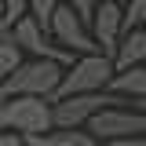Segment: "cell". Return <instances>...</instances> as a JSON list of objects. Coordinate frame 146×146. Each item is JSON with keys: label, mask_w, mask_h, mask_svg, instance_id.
Masks as SVG:
<instances>
[{"label": "cell", "mask_w": 146, "mask_h": 146, "mask_svg": "<svg viewBox=\"0 0 146 146\" xmlns=\"http://www.w3.org/2000/svg\"><path fill=\"white\" fill-rule=\"evenodd\" d=\"M106 106H128L124 99L99 91V95H70V99H55L51 102V128L73 131V128H88V121Z\"/></svg>", "instance_id": "4"}, {"label": "cell", "mask_w": 146, "mask_h": 146, "mask_svg": "<svg viewBox=\"0 0 146 146\" xmlns=\"http://www.w3.org/2000/svg\"><path fill=\"white\" fill-rule=\"evenodd\" d=\"M102 146H146V135H135V139H117V143H102Z\"/></svg>", "instance_id": "17"}, {"label": "cell", "mask_w": 146, "mask_h": 146, "mask_svg": "<svg viewBox=\"0 0 146 146\" xmlns=\"http://www.w3.org/2000/svg\"><path fill=\"white\" fill-rule=\"evenodd\" d=\"M113 58L106 55H80L73 58V66L62 70V84L55 99H70V95H99L106 91V84L113 80Z\"/></svg>", "instance_id": "2"}, {"label": "cell", "mask_w": 146, "mask_h": 146, "mask_svg": "<svg viewBox=\"0 0 146 146\" xmlns=\"http://www.w3.org/2000/svg\"><path fill=\"white\" fill-rule=\"evenodd\" d=\"M131 110H139V113H146V99H143V102H131Z\"/></svg>", "instance_id": "18"}, {"label": "cell", "mask_w": 146, "mask_h": 146, "mask_svg": "<svg viewBox=\"0 0 146 146\" xmlns=\"http://www.w3.org/2000/svg\"><path fill=\"white\" fill-rule=\"evenodd\" d=\"M88 29H91L95 48L106 55V58H113L121 36H124V4H121V0H99V7H95V15H91V22H88Z\"/></svg>", "instance_id": "7"}, {"label": "cell", "mask_w": 146, "mask_h": 146, "mask_svg": "<svg viewBox=\"0 0 146 146\" xmlns=\"http://www.w3.org/2000/svg\"><path fill=\"white\" fill-rule=\"evenodd\" d=\"M62 4H66V0H29V18H33L36 26L48 29V26H51V15L62 7Z\"/></svg>", "instance_id": "12"}, {"label": "cell", "mask_w": 146, "mask_h": 146, "mask_svg": "<svg viewBox=\"0 0 146 146\" xmlns=\"http://www.w3.org/2000/svg\"><path fill=\"white\" fill-rule=\"evenodd\" d=\"M26 146H99L84 128H73V131H62V128H51L36 139H26Z\"/></svg>", "instance_id": "10"}, {"label": "cell", "mask_w": 146, "mask_h": 146, "mask_svg": "<svg viewBox=\"0 0 146 146\" xmlns=\"http://www.w3.org/2000/svg\"><path fill=\"white\" fill-rule=\"evenodd\" d=\"M11 40H15V48L26 55V58H44V62L73 66V55L62 51V48L51 40V33H48L44 26H36L29 15L22 18V22H15V26H11Z\"/></svg>", "instance_id": "5"}, {"label": "cell", "mask_w": 146, "mask_h": 146, "mask_svg": "<svg viewBox=\"0 0 146 146\" xmlns=\"http://www.w3.org/2000/svg\"><path fill=\"white\" fill-rule=\"evenodd\" d=\"M0 146H26V139L15 131H0Z\"/></svg>", "instance_id": "16"}, {"label": "cell", "mask_w": 146, "mask_h": 146, "mask_svg": "<svg viewBox=\"0 0 146 146\" xmlns=\"http://www.w3.org/2000/svg\"><path fill=\"white\" fill-rule=\"evenodd\" d=\"M135 66H146V29H128L113 51V70H135Z\"/></svg>", "instance_id": "8"}, {"label": "cell", "mask_w": 146, "mask_h": 146, "mask_svg": "<svg viewBox=\"0 0 146 146\" xmlns=\"http://www.w3.org/2000/svg\"><path fill=\"white\" fill-rule=\"evenodd\" d=\"M22 58H26V55H22V51L15 48V40H11V29H7V26L0 22V80H4L7 73L15 70Z\"/></svg>", "instance_id": "11"}, {"label": "cell", "mask_w": 146, "mask_h": 146, "mask_svg": "<svg viewBox=\"0 0 146 146\" xmlns=\"http://www.w3.org/2000/svg\"><path fill=\"white\" fill-rule=\"evenodd\" d=\"M106 91L117 95V99H124L128 106H131V102H143V99H146V66L113 73V80L106 84Z\"/></svg>", "instance_id": "9"}, {"label": "cell", "mask_w": 146, "mask_h": 146, "mask_svg": "<svg viewBox=\"0 0 146 146\" xmlns=\"http://www.w3.org/2000/svg\"><path fill=\"white\" fill-rule=\"evenodd\" d=\"M66 7H70V11L80 18V22H91L95 7H99V0H66Z\"/></svg>", "instance_id": "15"}, {"label": "cell", "mask_w": 146, "mask_h": 146, "mask_svg": "<svg viewBox=\"0 0 146 146\" xmlns=\"http://www.w3.org/2000/svg\"><path fill=\"white\" fill-rule=\"evenodd\" d=\"M29 15V0H0V22L11 29L15 22H22V18Z\"/></svg>", "instance_id": "13"}, {"label": "cell", "mask_w": 146, "mask_h": 146, "mask_svg": "<svg viewBox=\"0 0 146 146\" xmlns=\"http://www.w3.org/2000/svg\"><path fill=\"white\" fill-rule=\"evenodd\" d=\"M88 131L95 143H117V139H135V135H146V113L131 106H106L99 110L95 117L88 121Z\"/></svg>", "instance_id": "3"}, {"label": "cell", "mask_w": 146, "mask_h": 146, "mask_svg": "<svg viewBox=\"0 0 146 146\" xmlns=\"http://www.w3.org/2000/svg\"><path fill=\"white\" fill-rule=\"evenodd\" d=\"M48 33H51V40L62 48V51H70L73 58H80V55H102L99 48H95V40H91L88 22H80V18H77L70 7H66V4H62V7L51 15Z\"/></svg>", "instance_id": "6"}, {"label": "cell", "mask_w": 146, "mask_h": 146, "mask_svg": "<svg viewBox=\"0 0 146 146\" xmlns=\"http://www.w3.org/2000/svg\"><path fill=\"white\" fill-rule=\"evenodd\" d=\"M128 29H146V0H128L124 4V33Z\"/></svg>", "instance_id": "14"}, {"label": "cell", "mask_w": 146, "mask_h": 146, "mask_svg": "<svg viewBox=\"0 0 146 146\" xmlns=\"http://www.w3.org/2000/svg\"><path fill=\"white\" fill-rule=\"evenodd\" d=\"M62 70L66 66H58V62L22 58L0 80V99H48V102H55L58 84H62Z\"/></svg>", "instance_id": "1"}]
</instances>
